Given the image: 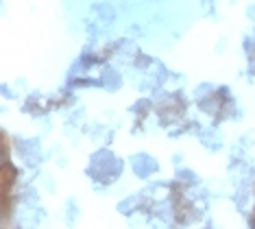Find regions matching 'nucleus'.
<instances>
[]
</instances>
